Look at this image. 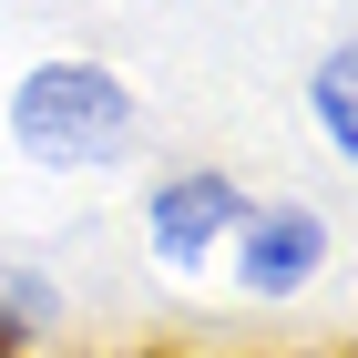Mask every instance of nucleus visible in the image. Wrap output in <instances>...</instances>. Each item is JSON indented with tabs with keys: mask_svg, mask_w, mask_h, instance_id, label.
Returning a JSON list of instances; mask_svg holds the SVG:
<instances>
[{
	"mask_svg": "<svg viewBox=\"0 0 358 358\" xmlns=\"http://www.w3.org/2000/svg\"><path fill=\"white\" fill-rule=\"evenodd\" d=\"M52 317H62L52 276H31V266H0V358H10V348H41V338H52Z\"/></svg>",
	"mask_w": 358,
	"mask_h": 358,
	"instance_id": "obj_4",
	"label": "nucleus"
},
{
	"mask_svg": "<svg viewBox=\"0 0 358 358\" xmlns=\"http://www.w3.org/2000/svg\"><path fill=\"white\" fill-rule=\"evenodd\" d=\"M328 215L317 205H256L246 225H236V287L246 297H297L307 276L328 266Z\"/></svg>",
	"mask_w": 358,
	"mask_h": 358,
	"instance_id": "obj_3",
	"label": "nucleus"
},
{
	"mask_svg": "<svg viewBox=\"0 0 358 358\" xmlns=\"http://www.w3.org/2000/svg\"><path fill=\"white\" fill-rule=\"evenodd\" d=\"M246 215H256V205H246V185H236V174L185 164V174H164V185H154L143 236H154V256H164V266H205V256H215Z\"/></svg>",
	"mask_w": 358,
	"mask_h": 358,
	"instance_id": "obj_2",
	"label": "nucleus"
},
{
	"mask_svg": "<svg viewBox=\"0 0 358 358\" xmlns=\"http://www.w3.org/2000/svg\"><path fill=\"white\" fill-rule=\"evenodd\" d=\"M348 92H358V62H348V41H338V52L317 62V134H328L338 154H358V103Z\"/></svg>",
	"mask_w": 358,
	"mask_h": 358,
	"instance_id": "obj_5",
	"label": "nucleus"
},
{
	"mask_svg": "<svg viewBox=\"0 0 358 358\" xmlns=\"http://www.w3.org/2000/svg\"><path fill=\"white\" fill-rule=\"evenodd\" d=\"M143 103L123 92V72H103V62H31L21 92H10V143H21L31 164L52 174H92L113 164L123 143H134Z\"/></svg>",
	"mask_w": 358,
	"mask_h": 358,
	"instance_id": "obj_1",
	"label": "nucleus"
}]
</instances>
